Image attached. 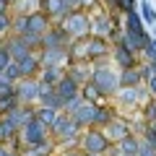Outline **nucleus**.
Here are the masks:
<instances>
[{"label": "nucleus", "mask_w": 156, "mask_h": 156, "mask_svg": "<svg viewBox=\"0 0 156 156\" xmlns=\"http://www.w3.org/2000/svg\"><path fill=\"white\" fill-rule=\"evenodd\" d=\"M91 83L96 86V91H99L101 96H112L117 94V89H120V68L117 65H107V62H96L94 68H91Z\"/></svg>", "instance_id": "nucleus-1"}, {"label": "nucleus", "mask_w": 156, "mask_h": 156, "mask_svg": "<svg viewBox=\"0 0 156 156\" xmlns=\"http://www.w3.org/2000/svg\"><path fill=\"white\" fill-rule=\"evenodd\" d=\"M50 135L55 143H78V135H81V125L73 120L70 112L62 109L60 115H57L55 125L50 128Z\"/></svg>", "instance_id": "nucleus-2"}, {"label": "nucleus", "mask_w": 156, "mask_h": 156, "mask_svg": "<svg viewBox=\"0 0 156 156\" xmlns=\"http://www.w3.org/2000/svg\"><path fill=\"white\" fill-rule=\"evenodd\" d=\"M50 138H52L50 128L42 125L37 117H31V120L18 130V140H21L23 148H42V146H47V140H50Z\"/></svg>", "instance_id": "nucleus-3"}, {"label": "nucleus", "mask_w": 156, "mask_h": 156, "mask_svg": "<svg viewBox=\"0 0 156 156\" xmlns=\"http://www.w3.org/2000/svg\"><path fill=\"white\" fill-rule=\"evenodd\" d=\"M60 26L68 31V37H70V39H83V37H91L94 21H91V16L83 11V8H78V11H70L65 18H62Z\"/></svg>", "instance_id": "nucleus-4"}, {"label": "nucleus", "mask_w": 156, "mask_h": 156, "mask_svg": "<svg viewBox=\"0 0 156 156\" xmlns=\"http://www.w3.org/2000/svg\"><path fill=\"white\" fill-rule=\"evenodd\" d=\"M78 148L86 151V154H109L112 143L101 128H86L78 135Z\"/></svg>", "instance_id": "nucleus-5"}, {"label": "nucleus", "mask_w": 156, "mask_h": 156, "mask_svg": "<svg viewBox=\"0 0 156 156\" xmlns=\"http://www.w3.org/2000/svg\"><path fill=\"white\" fill-rule=\"evenodd\" d=\"M39 96H42V81H39V78H21V81L16 83V99H18V104L37 107L39 104Z\"/></svg>", "instance_id": "nucleus-6"}, {"label": "nucleus", "mask_w": 156, "mask_h": 156, "mask_svg": "<svg viewBox=\"0 0 156 156\" xmlns=\"http://www.w3.org/2000/svg\"><path fill=\"white\" fill-rule=\"evenodd\" d=\"M70 115H73V120L81 125V130L96 128V120H99V104H96V101H86V99H83L76 109L70 112Z\"/></svg>", "instance_id": "nucleus-7"}, {"label": "nucleus", "mask_w": 156, "mask_h": 156, "mask_svg": "<svg viewBox=\"0 0 156 156\" xmlns=\"http://www.w3.org/2000/svg\"><path fill=\"white\" fill-rule=\"evenodd\" d=\"M73 39L68 37V31L60 26V23H52L44 34H42V44L39 50H55V47H70Z\"/></svg>", "instance_id": "nucleus-8"}, {"label": "nucleus", "mask_w": 156, "mask_h": 156, "mask_svg": "<svg viewBox=\"0 0 156 156\" xmlns=\"http://www.w3.org/2000/svg\"><path fill=\"white\" fill-rule=\"evenodd\" d=\"M148 89H146V83L140 86H120L117 89V99L122 101V104H130V107H140L146 99H148Z\"/></svg>", "instance_id": "nucleus-9"}, {"label": "nucleus", "mask_w": 156, "mask_h": 156, "mask_svg": "<svg viewBox=\"0 0 156 156\" xmlns=\"http://www.w3.org/2000/svg\"><path fill=\"white\" fill-rule=\"evenodd\" d=\"M101 130H104V135L109 138V143H112V146L120 143L122 138H128V135L133 133V130H130V122L125 120V117H117V115L112 117V120H109V122H107Z\"/></svg>", "instance_id": "nucleus-10"}, {"label": "nucleus", "mask_w": 156, "mask_h": 156, "mask_svg": "<svg viewBox=\"0 0 156 156\" xmlns=\"http://www.w3.org/2000/svg\"><path fill=\"white\" fill-rule=\"evenodd\" d=\"M42 55V65H57V68H65L70 65V50L68 47H55V50H39Z\"/></svg>", "instance_id": "nucleus-11"}, {"label": "nucleus", "mask_w": 156, "mask_h": 156, "mask_svg": "<svg viewBox=\"0 0 156 156\" xmlns=\"http://www.w3.org/2000/svg\"><path fill=\"white\" fill-rule=\"evenodd\" d=\"M135 55H138V52H133L130 47H125L122 42H117V44L112 47V60H115V65L120 68V70H125V68H135V65H138Z\"/></svg>", "instance_id": "nucleus-12"}, {"label": "nucleus", "mask_w": 156, "mask_h": 156, "mask_svg": "<svg viewBox=\"0 0 156 156\" xmlns=\"http://www.w3.org/2000/svg\"><path fill=\"white\" fill-rule=\"evenodd\" d=\"M55 89H57V94L65 99V107H68V101H73V99H78V96H81V83H78L73 76H68V73L60 78V83H57Z\"/></svg>", "instance_id": "nucleus-13"}, {"label": "nucleus", "mask_w": 156, "mask_h": 156, "mask_svg": "<svg viewBox=\"0 0 156 156\" xmlns=\"http://www.w3.org/2000/svg\"><path fill=\"white\" fill-rule=\"evenodd\" d=\"M5 44H8V52H11V57H13L16 62L34 52V47H29L26 39H23V37H16V34H11V37L5 39Z\"/></svg>", "instance_id": "nucleus-14"}, {"label": "nucleus", "mask_w": 156, "mask_h": 156, "mask_svg": "<svg viewBox=\"0 0 156 156\" xmlns=\"http://www.w3.org/2000/svg\"><path fill=\"white\" fill-rule=\"evenodd\" d=\"M109 55V39L104 37H89V62H99Z\"/></svg>", "instance_id": "nucleus-15"}, {"label": "nucleus", "mask_w": 156, "mask_h": 156, "mask_svg": "<svg viewBox=\"0 0 156 156\" xmlns=\"http://www.w3.org/2000/svg\"><path fill=\"white\" fill-rule=\"evenodd\" d=\"M18 68H21L23 78H37L39 70H42V55H39V50H34L31 55H26L23 60H18Z\"/></svg>", "instance_id": "nucleus-16"}, {"label": "nucleus", "mask_w": 156, "mask_h": 156, "mask_svg": "<svg viewBox=\"0 0 156 156\" xmlns=\"http://www.w3.org/2000/svg\"><path fill=\"white\" fill-rule=\"evenodd\" d=\"M42 11L52 18V23H60L70 13V8L65 5V0H42Z\"/></svg>", "instance_id": "nucleus-17"}, {"label": "nucleus", "mask_w": 156, "mask_h": 156, "mask_svg": "<svg viewBox=\"0 0 156 156\" xmlns=\"http://www.w3.org/2000/svg\"><path fill=\"white\" fill-rule=\"evenodd\" d=\"M91 21H94V29H91V34H94V37L109 39L112 34H115V18H112L109 13H99V16L91 18Z\"/></svg>", "instance_id": "nucleus-18"}, {"label": "nucleus", "mask_w": 156, "mask_h": 156, "mask_svg": "<svg viewBox=\"0 0 156 156\" xmlns=\"http://www.w3.org/2000/svg\"><path fill=\"white\" fill-rule=\"evenodd\" d=\"M5 117L11 120L13 125H16L18 130H21L23 125H26L29 120L34 117V107H29V104H16L13 109H8V112H5Z\"/></svg>", "instance_id": "nucleus-19"}, {"label": "nucleus", "mask_w": 156, "mask_h": 156, "mask_svg": "<svg viewBox=\"0 0 156 156\" xmlns=\"http://www.w3.org/2000/svg\"><path fill=\"white\" fill-rule=\"evenodd\" d=\"M50 26H52V18L47 16L44 11H34L31 16H29V34H37V37H42V34H44Z\"/></svg>", "instance_id": "nucleus-20"}, {"label": "nucleus", "mask_w": 156, "mask_h": 156, "mask_svg": "<svg viewBox=\"0 0 156 156\" xmlns=\"http://www.w3.org/2000/svg\"><path fill=\"white\" fill-rule=\"evenodd\" d=\"M65 68H57V65H42V70H39V81H42V83H47V86H57L60 83V78L65 76Z\"/></svg>", "instance_id": "nucleus-21"}, {"label": "nucleus", "mask_w": 156, "mask_h": 156, "mask_svg": "<svg viewBox=\"0 0 156 156\" xmlns=\"http://www.w3.org/2000/svg\"><path fill=\"white\" fill-rule=\"evenodd\" d=\"M125 47H130L133 52H143L148 47L151 37H140V34H133V31H122V39H120Z\"/></svg>", "instance_id": "nucleus-22"}, {"label": "nucleus", "mask_w": 156, "mask_h": 156, "mask_svg": "<svg viewBox=\"0 0 156 156\" xmlns=\"http://www.w3.org/2000/svg\"><path fill=\"white\" fill-rule=\"evenodd\" d=\"M115 156H138V135L130 133L120 143H115Z\"/></svg>", "instance_id": "nucleus-23"}, {"label": "nucleus", "mask_w": 156, "mask_h": 156, "mask_svg": "<svg viewBox=\"0 0 156 156\" xmlns=\"http://www.w3.org/2000/svg\"><path fill=\"white\" fill-rule=\"evenodd\" d=\"M57 115H60V109H55V107H47V104H37L34 107V117H37L42 125H47V128L55 125Z\"/></svg>", "instance_id": "nucleus-24"}, {"label": "nucleus", "mask_w": 156, "mask_h": 156, "mask_svg": "<svg viewBox=\"0 0 156 156\" xmlns=\"http://www.w3.org/2000/svg\"><path fill=\"white\" fill-rule=\"evenodd\" d=\"M125 31H133V34H140V37H148V31H146V23H143V18H140L138 11L125 13Z\"/></svg>", "instance_id": "nucleus-25"}, {"label": "nucleus", "mask_w": 156, "mask_h": 156, "mask_svg": "<svg viewBox=\"0 0 156 156\" xmlns=\"http://www.w3.org/2000/svg\"><path fill=\"white\" fill-rule=\"evenodd\" d=\"M16 138H18V128L5 115H0V143H13Z\"/></svg>", "instance_id": "nucleus-26"}, {"label": "nucleus", "mask_w": 156, "mask_h": 156, "mask_svg": "<svg viewBox=\"0 0 156 156\" xmlns=\"http://www.w3.org/2000/svg\"><path fill=\"white\" fill-rule=\"evenodd\" d=\"M143 83V76H140V68H125L120 70V86H140Z\"/></svg>", "instance_id": "nucleus-27"}, {"label": "nucleus", "mask_w": 156, "mask_h": 156, "mask_svg": "<svg viewBox=\"0 0 156 156\" xmlns=\"http://www.w3.org/2000/svg\"><path fill=\"white\" fill-rule=\"evenodd\" d=\"M68 76H73L78 83L83 86L86 81L91 78V68L86 65V62H70V65H68Z\"/></svg>", "instance_id": "nucleus-28"}, {"label": "nucleus", "mask_w": 156, "mask_h": 156, "mask_svg": "<svg viewBox=\"0 0 156 156\" xmlns=\"http://www.w3.org/2000/svg\"><path fill=\"white\" fill-rule=\"evenodd\" d=\"M138 13H140V18H143L146 26H156V11L151 8V0H140L138 3Z\"/></svg>", "instance_id": "nucleus-29"}, {"label": "nucleus", "mask_w": 156, "mask_h": 156, "mask_svg": "<svg viewBox=\"0 0 156 156\" xmlns=\"http://www.w3.org/2000/svg\"><path fill=\"white\" fill-rule=\"evenodd\" d=\"M138 156H156V146L151 143L143 133L138 135Z\"/></svg>", "instance_id": "nucleus-30"}, {"label": "nucleus", "mask_w": 156, "mask_h": 156, "mask_svg": "<svg viewBox=\"0 0 156 156\" xmlns=\"http://www.w3.org/2000/svg\"><path fill=\"white\" fill-rule=\"evenodd\" d=\"M81 96H83L86 101H96V104H99V99H101V94L96 91V86L91 83V81H86V83L81 86Z\"/></svg>", "instance_id": "nucleus-31"}, {"label": "nucleus", "mask_w": 156, "mask_h": 156, "mask_svg": "<svg viewBox=\"0 0 156 156\" xmlns=\"http://www.w3.org/2000/svg\"><path fill=\"white\" fill-rule=\"evenodd\" d=\"M3 73H5V78H8V81H13V83H18V81L23 78V76H21V68H18V62H16V60H13Z\"/></svg>", "instance_id": "nucleus-32"}, {"label": "nucleus", "mask_w": 156, "mask_h": 156, "mask_svg": "<svg viewBox=\"0 0 156 156\" xmlns=\"http://www.w3.org/2000/svg\"><path fill=\"white\" fill-rule=\"evenodd\" d=\"M13 31V16H8V13H0V39L5 37V34Z\"/></svg>", "instance_id": "nucleus-33"}, {"label": "nucleus", "mask_w": 156, "mask_h": 156, "mask_svg": "<svg viewBox=\"0 0 156 156\" xmlns=\"http://www.w3.org/2000/svg\"><path fill=\"white\" fill-rule=\"evenodd\" d=\"M11 62H13V57H11V52H8V44H5V42H0V73L5 70Z\"/></svg>", "instance_id": "nucleus-34"}, {"label": "nucleus", "mask_w": 156, "mask_h": 156, "mask_svg": "<svg viewBox=\"0 0 156 156\" xmlns=\"http://www.w3.org/2000/svg\"><path fill=\"white\" fill-rule=\"evenodd\" d=\"M16 91V83L13 81H8L5 73H0V96H5V94H13Z\"/></svg>", "instance_id": "nucleus-35"}, {"label": "nucleus", "mask_w": 156, "mask_h": 156, "mask_svg": "<svg viewBox=\"0 0 156 156\" xmlns=\"http://www.w3.org/2000/svg\"><path fill=\"white\" fill-rule=\"evenodd\" d=\"M143 117H146V122H154V120H156V99H154V96H151V101L146 104Z\"/></svg>", "instance_id": "nucleus-36"}, {"label": "nucleus", "mask_w": 156, "mask_h": 156, "mask_svg": "<svg viewBox=\"0 0 156 156\" xmlns=\"http://www.w3.org/2000/svg\"><path fill=\"white\" fill-rule=\"evenodd\" d=\"M120 11H122V13L138 11V0H120Z\"/></svg>", "instance_id": "nucleus-37"}, {"label": "nucleus", "mask_w": 156, "mask_h": 156, "mask_svg": "<svg viewBox=\"0 0 156 156\" xmlns=\"http://www.w3.org/2000/svg\"><path fill=\"white\" fill-rule=\"evenodd\" d=\"M146 89H148V94H151V96H156V70L151 73L148 78H146Z\"/></svg>", "instance_id": "nucleus-38"}, {"label": "nucleus", "mask_w": 156, "mask_h": 156, "mask_svg": "<svg viewBox=\"0 0 156 156\" xmlns=\"http://www.w3.org/2000/svg\"><path fill=\"white\" fill-rule=\"evenodd\" d=\"M62 156H86V151H81V148H70V151H65Z\"/></svg>", "instance_id": "nucleus-39"}, {"label": "nucleus", "mask_w": 156, "mask_h": 156, "mask_svg": "<svg viewBox=\"0 0 156 156\" xmlns=\"http://www.w3.org/2000/svg\"><path fill=\"white\" fill-rule=\"evenodd\" d=\"M65 5L70 8V11H78V8H81V0H65Z\"/></svg>", "instance_id": "nucleus-40"}, {"label": "nucleus", "mask_w": 156, "mask_h": 156, "mask_svg": "<svg viewBox=\"0 0 156 156\" xmlns=\"http://www.w3.org/2000/svg\"><path fill=\"white\" fill-rule=\"evenodd\" d=\"M101 3H104V5H109V8H117V11H120V0H101Z\"/></svg>", "instance_id": "nucleus-41"}, {"label": "nucleus", "mask_w": 156, "mask_h": 156, "mask_svg": "<svg viewBox=\"0 0 156 156\" xmlns=\"http://www.w3.org/2000/svg\"><path fill=\"white\" fill-rule=\"evenodd\" d=\"M151 62V65H154V70H156V57H154V60H148Z\"/></svg>", "instance_id": "nucleus-42"}, {"label": "nucleus", "mask_w": 156, "mask_h": 156, "mask_svg": "<svg viewBox=\"0 0 156 156\" xmlns=\"http://www.w3.org/2000/svg\"><path fill=\"white\" fill-rule=\"evenodd\" d=\"M151 44H154V47H156V37H154V39H151Z\"/></svg>", "instance_id": "nucleus-43"}]
</instances>
